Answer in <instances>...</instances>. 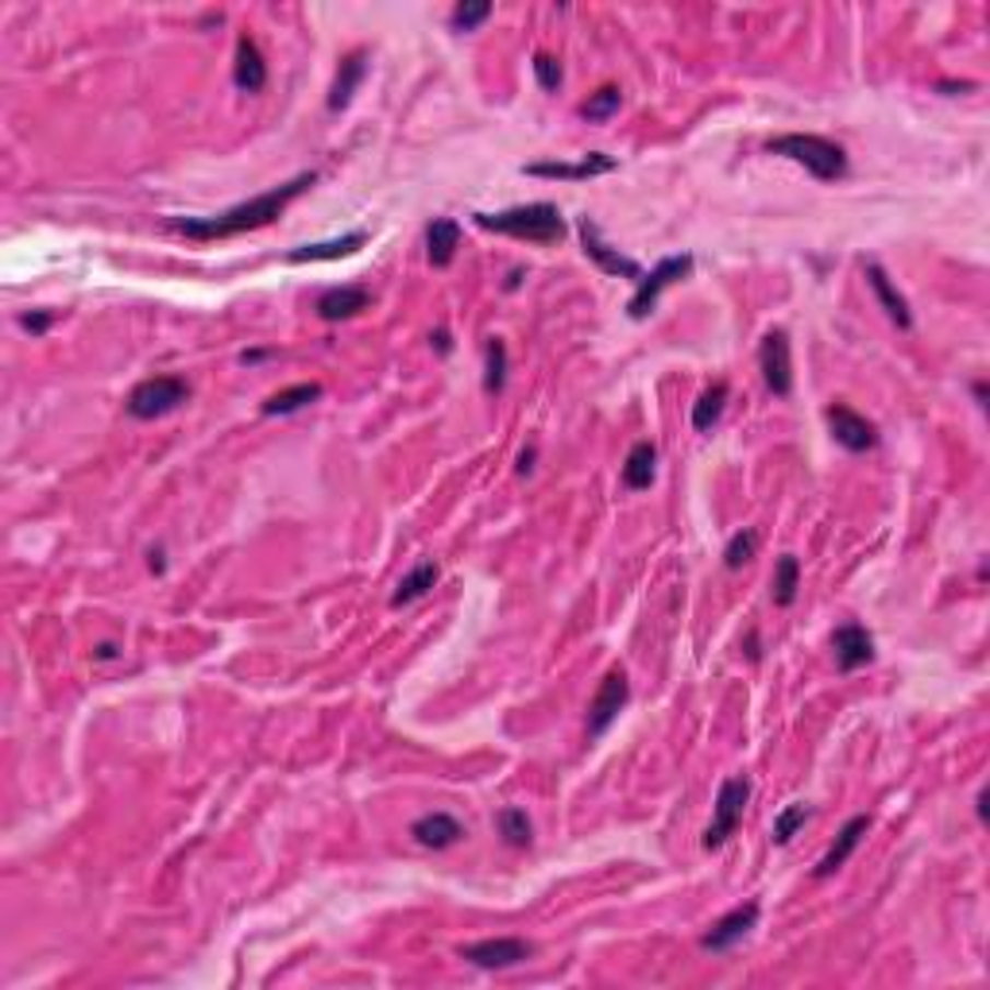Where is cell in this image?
I'll list each match as a JSON object with an SVG mask.
<instances>
[{
    "label": "cell",
    "mask_w": 990,
    "mask_h": 990,
    "mask_svg": "<svg viewBox=\"0 0 990 990\" xmlns=\"http://www.w3.org/2000/svg\"><path fill=\"white\" fill-rule=\"evenodd\" d=\"M314 183H317V171H302V175H294L291 183L275 186V190H267V194H256L252 201H241V206L225 209V213H217V217H175V221H171V233L190 236V241H229V236L252 233V229H264V225H271V221H279V217L287 213V206H291L294 198H302Z\"/></svg>",
    "instance_id": "cell-1"
},
{
    "label": "cell",
    "mask_w": 990,
    "mask_h": 990,
    "mask_svg": "<svg viewBox=\"0 0 990 990\" xmlns=\"http://www.w3.org/2000/svg\"><path fill=\"white\" fill-rule=\"evenodd\" d=\"M473 221L488 233L515 236L526 244H558L566 236V217L549 201H531V206L500 209V213H473Z\"/></svg>",
    "instance_id": "cell-2"
},
{
    "label": "cell",
    "mask_w": 990,
    "mask_h": 990,
    "mask_svg": "<svg viewBox=\"0 0 990 990\" xmlns=\"http://www.w3.org/2000/svg\"><path fill=\"white\" fill-rule=\"evenodd\" d=\"M770 155H785L793 163L808 171L816 183H836V178L848 175V151L840 148L836 140L828 136H816V132H785L774 136V140L766 143Z\"/></svg>",
    "instance_id": "cell-3"
},
{
    "label": "cell",
    "mask_w": 990,
    "mask_h": 990,
    "mask_svg": "<svg viewBox=\"0 0 990 990\" xmlns=\"http://www.w3.org/2000/svg\"><path fill=\"white\" fill-rule=\"evenodd\" d=\"M186 399H190V383H186V375H175V372L148 375V380H140L132 392H128L125 410L132 418H140V422H155V418L178 410Z\"/></svg>",
    "instance_id": "cell-4"
},
{
    "label": "cell",
    "mask_w": 990,
    "mask_h": 990,
    "mask_svg": "<svg viewBox=\"0 0 990 990\" xmlns=\"http://www.w3.org/2000/svg\"><path fill=\"white\" fill-rule=\"evenodd\" d=\"M692 264H697V259H692L689 252H682V256L657 259L654 271H647L639 283H634V294H631V302H627V317H631V322H647V317L654 314V306H657V299H662V291H666V287H674V283H682V279H689Z\"/></svg>",
    "instance_id": "cell-5"
},
{
    "label": "cell",
    "mask_w": 990,
    "mask_h": 990,
    "mask_svg": "<svg viewBox=\"0 0 990 990\" xmlns=\"http://www.w3.org/2000/svg\"><path fill=\"white\" fill-rule=\"evenodd\" d=\"M750 801V778L747 774H735V778H724L720 782V793H717V805H712V824L704 828V851H720L727 840L735 836V828H739L743 820V808H747Z\"/></svg>",
    "instance_id": "cell-6"
},
{
    "label": "cell",
    "mask_w": 990,
    "mask_h": 990,
    "mask_svg": "<svg viewBox=\"0 0 990 990\" xmlns=\"http://www.w3.org/2000/svg\"><path fill=\"white\" fill-rule=\"evenodd\" d=\"M627 700H631V682H627L624 669H608L604 674V682H599V689L592 692V704H589V739H599V735L608 732L612 724H616V717L627 708Z\"/></svg>",
    "instance_id": "cell-7"
},
{
    "label": "cell",
    "mask_w": 990,
    "mask_h": 990,
    "mask_svg": "<svg viewBox=\"0 0 990 990\" xmlns=\"http://www.w3.org/2000/svg\"><path fill=\"white\" fill-rule=\"evenodd\" d=\"M457 956L468 959L473 967H484V971H503V967H515V964H523V959H531L534 944L519 941V936H488V941L461 944Z\"/></svg>",
    "instance_id": "cell-8"
},
{
    "label": "cell",
    "mask_w": 990,
    "mask_h": 990,
    "mask_svg": "<svg viewBox=\"0 0 990 990\" xmlns=\"http://www.w3.org/2000/svg\"><path fill=\"white\" fill-rule=\"evenodd\" d=\"M758 368H762L766 387L785 399L793 392V357H790V334L785 329H770L758 345Z\"/></svg>",
    "instance_id": "cell-9"
},
{
    "label": "cell",
    "mask_w": 990,
    "mask_h": 990,
    "mask_svg": "<svg viewBox=\"0 0 990 990\" xmlns=\"http://www.w3.org/2000/svg\"><path fill=\"white\" fill-rule=\"evenodd\" d=\"M581 248H584V256L592 259V264L599 267V271L604 275H616V279H631V283H639L642 279V267L634 264L631 256H624V252L619 248H612L608 241H604V236H599V225L596 221H592V217H581Z\"/></svg>",
    "instance_id": "cell-10"
},
{
    "label": "cell",
    "mask_w": 990,
    "mask_h": 990,
    "mask_svg": "<svg viewBox=\"0 0 990 990\" xmlns=\"http://www.w3.org/2000/svg\"><path fill=\"white\" fill-rule=\"evenodd\" d=\"M824 415H828V426H832V438L848 453H871L874 445H878V430H874V422H866V418L859 415V410H851L848 403H832Z\"/></svg>",
    "instance_id": "cell-11"
},
{
    "label": "cell",
    "mask_w": 990,
    "mask_h": 990,
    "mask_svg": "<svg viewBox=\"0 0 990 990\" xmlns=\"http://www.w3.org/2000/svg\"><path fill=\"white\" fill-rule=\"evenodd\" d=\"M619 163L612 155H604V151H589L584 159H576V163H526L523 175L531 178H558V183H589V178L596 175H612Z\"/></svg>",
    "instance_id": "cell-12"
},
{
    "label": "cell",
    "mask_w": 990,
    "mask_h": 990,
    "mask_svg": "<svg viewBox=\"0 0 990 990\" xmlns=\"http://www.w3.org/2000/svg\"><path fill=\"white\" fill-rule=\"evenodd\" d=\"M758 913H762V909H758V901H743V906L727 909V913L720 917V921L712 924L704 936H700V948H704V952H727V948H735V944H739L743 936H747V932L758 924Z\"/></svg>",
    "instance_id": "cell-13"
},
{
    "label": "cell",
    "mask_w": 990,
    "mask_h": 990,
    "mask_svg": "<svg viewBox=\"0 0 990 990\" xmlns=\"http://www.w3.org/2000/svg\"><path fill=\"white\" fill-rule=\"evenodd\" d=\"M832 650H836V669H840V674H855L859 666L874 662V639H871V631H866L863 624L836 627Z\"/></svg>",
    "instance_id": "cell-14"
},
{
    "label": "cell",
    "mask_w": 990,
    "mask_h": 990,
    "mask_svg": "<svg viewBox=\"0 0 990 990\" xmlns=\"http://www.w3.org/2000/svg\"><path fill=\"white\" fill-rule=\"evenodd\" d=\"M368 306H372V291L360 283L329 287V291H322L314 302L322 322H349V317H357L360 310H368Z\"/></svg>",
    "instance_id": "cell-15"
},
{
    "label": "cell",
    "mask_w": 990,
    "mask_h": 990,
    "mask_svg": "<svg viewBox=\"0 0 990 990\" xmlns=\"http://www.w3.org/2000/svg\"><path fill=\"white\" fill-rule=\"evenodd\" d=\"M866 832H871V816H866V813L851 816V820L843 824L840 832H836L832 848L824 851V859L813 866V874H816V878H832V874L840 871V866L851 859V851H855L859 843H863V836H866Z\"/></svg>",
    "instance_id": "cell-16"
},
{
    "label": "cell",
    "mask_w": 990,
    "mask_h": 990,
    "mask_svg": "<svg viewBox=\"0 0 990 990\" xmlns=\"http://www.w3.org/2000/svg\"><path fill=\"white\" fill-rule=\"evenodd\" d=\"M410 836H415V843H422V848L445 851V848H453V843L465 840V824H461L453 813H426L410 824Z\"/></svg>",
    "instance_id": "cell-17"
},
{
    "label": "cell",
    "mask_w": 990,
    "mask_h": 990,
    "mask_svg": "<svg viewBox=\"0 0 990 990\" xmlns=\"http://www.w3.org/2000/svg\"><path fill=\"white\" fill-rule=\"evenodd\" d=\"M863 271H866V283H871L874 299L883 302L886 317H890V322L898 325V329H913V310H909L906 294H901L898 287L890 283V275L883 271V264H874V259H871V264H866Z\"/></svg>",
    "instance_id": "cell-18"
},
{
    "label": "cell",
    "mask_w": 990,
    "mask_h": 990,
    "mask_svg": "<svg viewBox=\"0 0 990 990\" xmlns=\"http://www.w3.org/2000/svg\"><path fill=\"white\" fill-rule=\"evenodd\" d=\"M233 82L241 93H259L267 85V62L264 50L252 35H241L236 39V62H233Z\"/></svg>",
    "instance_id": "cell-19"
},
{
    "label": "cell",
    "mask_w": 990,
    "mask_h": 990,
    "mask_svg": "<svg viewBox=\"0 0 990 990\" xmlns=\"http://www.w3.org/2000/svg\"><path fill=\"white\" fill-rule=\"evenodd\" d=\"M364 244H368V233L364 229H357V233H345V236H337V241L291 248L287 252V264H325V259H345V256H357Z\"/></svg>",
    "instance_id": "cell-20"
},
{
    "label": "cell",
    "mask_w": 990,
    "mask_h": 990,
    "mask_svg": "<svg viewBox=\"0 0 990 990\" xmlns=\"http://www.w3.org/2000/svg\"><path fill=\"white\" fill-rule=\"evenodd\" d=\"M364 74H368V55H364L360 47H357V50H349V55L341 59V67H337V78H334V90H329V101H325V105H329V113H341V108H349L352 93L360 90Z\"/></svg>",
    "instance_id": "cell-21"
},
{
    "label": "cell",
    "mask_w": 990,
    "mask_h": 990,
    "mask_svg": "<svg viewBox=\"0 0 990 990\" xmlns=\"http://www.w3.org/2000/svg\"><path fill=\"white\" fill-rule=\"evenodd\" d=\"M461 248V225L453 217H433L426 225V256L433 267H450Z\"/></svg>",
    "instance_id": "cell-22"
},
{
    "label": "cell",
    "mask_w": 990,
    "mask_h": 990,
    "mask_svg": "<svg viewBox=\"0 0 990 990\" xmlns=\"http://www.w3.org/2000/svg\"><path fill=\"white\" fill-rule=\"evenodd\" d=\"M654 465H657V445L654 442H634L631 453L624 461V488L627 491H647L654 484Z\"/></svg>",
    "instance_id": "cell-23"
},
{
    "label": "cell",
    "mask_w": 990,
    "mask_h": 990,
    "mask_svg": "<svg viewBox=\"0 0 990 990\" xmlns=\"http://www.w3.org/2000/svg\"><path fill=\"white\" fill-rule=\"evenodd\" d=\"M438 576H442V569H438V561H418L415 569H410L407 576L399 581V589L392 592V608H403V604H415V599H422L426 592L438 584Z\"/></svg>",
    "instance_id": "cell-24"
},
{
    "label": "cell",
    "mask_w": 990,
    "mask_h": 990,
    "mask_svg": "<svg viewBox=\"0 0 990 990\" xmlns=\"http://www.w3.org/2000/svg\"><path fill=\"white\" fill-rule=\"evenodd\" d=\"M322 399V383H294V387H283V392H275L271 399L259 407V415L275 418V415H294V410L310 407V403Z\"/></svg>",
    "instance_id": "cell-25"
},
{
    "label": "cell",
    "mask_w": 990,
    "mask_h": 990,
    "mask_svg": "<svg viewBox=\"0 0 990 990\" xmlns=\"http://www.w3.org/2000/svg\"><path fill=\"white\" fill-rule=\"evenodd\" d=\"M503 387H508V341L488 337V345H484V392L500 395Z\"/></svg>",
    "instance_id": "cell-26"
},
{
    "label": "cell",
    "mask_w": 990,
    "mask_h": 990,
    "mask_svg": "<svg viewBox=\"0 0 990 990\" xmlns=\"http://www.w3.org/2000/svg\"><path fill=\"white\" fill-rule=\"evenodd\" d=\"M496 828H500L508 848H531L534 843V824H531V816H526V808H519V805L500 808V813H496Z\"/></svg>",
    "instance_id": "cell-27"
},
{
    "label": "cell",
    "mask_w": 990,
    "mask_h": 990,
    "mask_svg": "<svg viewBox=\"0 0 990 990\" xmlns=\"http://www.w3.org/2000/svg\"><path fill=\"white\" fill-rule=\"evenodd\" d=\"M724 407H727V383H724V380H717L704 395H700L697 403H692V430H697V433H708L712 426L720 422Z\"/></svg>",
    "instance_id": "cell-28"
},
{
    "label": "cell",
    "mask_w": 990,
    "mask_h": 990,
    "mask_svg": "<svg viewBox=\"0 0 990 990\" xmlns=\"http://www.w3.org/2000/svg\"><path fill=\"white\" fill-rule=\"evenodd\" d=\"M770 584H774L770 596H774L778 608H790L793 599H797V589H801V561L793 558V554H782L778 566H774V581Z\"/></svg>",
    "instance_id": "cell-29"
},
{
    "label": "cell",
    "mask_w": 990,
    "mask_h": 990,
    "mask_svg": "<svg viewBox=\"0 0 990 990\" xmlns=\"http://www.w3.org/2000/svg\"><path fill=\"white\" fill-rule=\"evenodd\" d=\"M619 105H624V90L619 85H599L596 93H589V101L581 105V117L584 120H608L619 113Z\"/></svg>",
    "instance_id": "cell-30"
},
{
    "label": "cell",
    "mask_w": 990,
    "mask_h": 990,
    "mask_svg": "<svg viewBox=\"0 0 990 990\" xmlns=\"http://www.w3.org/2000/svg\"><path fill=\"white\" fill-rule=\"evenodd\" d=\"M808 816H813V808H808L805 801H793V805H785L782 813H778V820H774V843L778 848H785V843H790L793 836L805 828Z\"/></svg>",
    "instance_id": "cell-31"
},
{
    "label": "cell",
    "mask_w": 990,
    "mask_h": 990,
    "mask_svg": "<svg viewBox=\"0 0 990 990\" xmlns=\"http://www.w3.org/2000/svg\"><path fill=\"white\" fill-rule=\"evenodd\" d=\"M758 554V531H750V526H743L739 534H732L724 546V566L727 569H743L750 558Z\"/></svg>",
    "instance_id": "cell-32"
},
{
    "label": "cell",
    "mask_w": 990,
    "mask_h": 990,
    "mask_svg": "<svg viewBox=\"0 0 990 990\" xmlns=\"http://www.w3.org/2000/svg\"><path fill=\"white\" fill-rule=\"evenodd\" d=\"M488 16H491L488 0H461V4H453V12H450V27L453 32H476Z\"/></svg>",
    "instance_id": "cell-33"
},
{
    "label": "cell",
    "mask_w": 990,
    "mask_h": 990,
    "mask_svg": "<svg viewBox=\"0 0 990 990\" xmlns=\"http://www.w3.org/2000/svg\"><path fill=\"white\" fill-rule=\"evenodd\" d=\"M531 67H534V78H538L541 90H546V93H558L561 90V82H566V70H561V62L554 59L549 50H538Z\"/></svg>",
    "instance_id": "cell-34"
},
{
    "label": "cell",
    "mask_w": 990,
    "mask_h": 990,
    "mask_svg": "<svg viewBox=\"0 0 990 990\" xmlns=\"http://www.w3.org/2000/svg\"><path fill=\"white\" fill-rule=\"evenodd\" d=\"M50 322H55V314L50 310H35V314H20V329H27V334H47Z\"/></svg>",
    "instance_id": "cell-35"
},
{
    "label": "cell",
    "mask_w": 990,
    "mask_h": 990,
    "mask_svg": "<svg viewBox=\"0 0 990 990\" xmlns=\"http://www.w3.org/2000/svg\"><path fill=\"white\" fill-rule=\"evenodd\" d=\"M534 457H538V450H534V445H526V450L519 453V473H523V476L531 473V468H534Z\"/></svg>",
    "instance_id": "cell-36"
},
{
    "label": "cell",
    "mask_w": 990,
    "mask_h": 990,
    "mask_svg": "<svg viewBox=\"0 0 990 990\" xmlns=\"http://www.w3.org/2000/svg\"><path fill=\"white\" fill-rule=\"evenodd\" d=\"M430 341L438 345V352H442V357H450V349H453V345H450V334H445V329H438V334H433Z\"/></svg>",
    "instance_id": "cell-37"
},
{
    "label": "cell",
    "mask_w": 990,
    "mask_h": 990,
    "mask_svg": "<svg viewBox=\"0 0 990 990\" xmlns=\"http://www.w3.org/2000/svg\"><path fill=\"white\" fill-rule=\"evenodd\" d=\"M747 657H750V662H758V657H762V650H758V631H747Z\"/></svg>",
    "instance_id": "cell-38"
},
{
    "label": "cell",
    "mask_w": 990,
    "mask_h": 990,
    "mask_svg": "<svg viewBox=\"0 0 990 990\" xmlns=\"http://www.w3.org/2000/svg\"><path fill=\"white\" fill-rule=\"evenodd\" d=\"M264 357H267V349H252V352H244L241 360L244 364H256V360H264Z\"/></svg>",
    "instance_id": "cell-39"
},
{
    "label": "cell",
    "mask_w": 990,
    "mask_h": 990,
    "mask_svg": "<svg viewBox=\"0 0 990 990\" xmlns=\"http://www.w3.org/2000/svg\"><path fill=\"white\" fill-rule=\"evenodd\" d=\"M151 569H155V573H163V549H151Z\"/></svg>",
    "instance_id": "cell-40"
},
{
    "label": "cell",
    "mask_w": 990,
    "mask_h": 990,
    "mask_svg": "<svg viewBox=\"0 0 990 990\" xmlns=\"http://www.w3.org/2000/svg\"><path fill=\"white\" fill-rule=\"evenodd\" d=\"M97 657H117V647H113V642H101V647H97Z\"/></svg>",
    "instance_id": "cell-41"
},
{
    "label": "cell",
    "mask_w": 990,
    "mask_h": 990,
    "mask_svg": "<svg viewBox=\"0 0 990 990\" xmlns=\"http://www.w3.org/2000/svg\"><path fill=\"white\" fill-rule=\"evenodd\" d=\"M975 805H979V820H987V790L979 793V801H975Z\"/></svg>",
    "instance_id": "cell-42"
}]
</instances>
